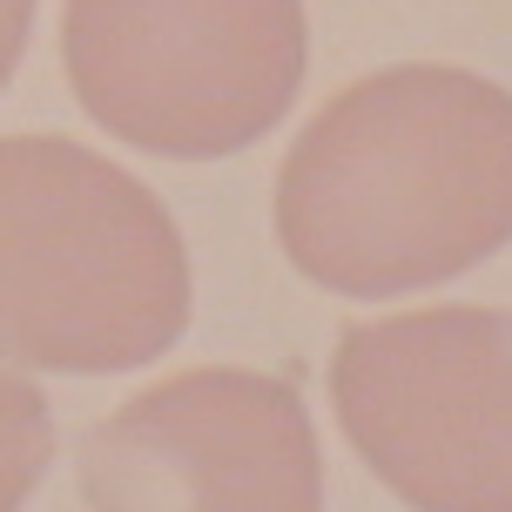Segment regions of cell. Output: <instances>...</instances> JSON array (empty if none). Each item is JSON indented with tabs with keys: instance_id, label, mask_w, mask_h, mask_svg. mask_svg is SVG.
<instances>
[{
	"instance_id": "cell-4",
	"label": "cell",
	"mask_w": 512,
	"mask_h": 512,
	"mask_svg": "<svg viewBox=\"0 0 512 512\" xmlns=\"http://www.w3.org/2000/svg\"><path fill=\"white\" fill-rule=\"evenodd\" d=\"M331 405L411 512H512V310L438 304L351 324Z\"/></svg>"
},
{
	"instance_id": "cell-2",
	"label": "cell",
	"mask_w": 512,
	"mask_h": 512,
	"mask_svg": "<svg viewBox=\"0 0 512 512\" xmlns=\"http://www.w3.org/2000/svg\"><path fill=\"white\" fill-rule=\"evenodd\" d=\"M176 216L68 135H0V364L115 378L189 331Z\"/></svg>"
},
{
	"instance_id": "cell-5",
	"label": "cell",
	"mask_w": 512,
	"mask_h": 512,
	"mask_svg": "<svg viewBox=\"0 0 512 512\" xmlns=\"http://www.w3.org/2000/svg\"><path fill=\"white\" fill-rule=\"evenodd\" d=\"M88 512H324V452L290 378L203 364L81 438Z\"/></svg>"
},
{
	"instance_id": "cell-1",
	"label": "cell",
	"mask_w": 512,
	"mask_h": 512,
	"mask_svg": "<svg viewBox=\"0 0 512 512\" xmlns=\"http://www.w3.org/2000/svg\"><path fill=\"white\" fill-rule=\"evenodd\" d=\"M277 243L337 297H405L512 243V95L405 61L317 108L277 169Z\"/></svg>"
},
{
	"instance_id": "cell-7",
	"label": "cell",
	"mask_w": 512,
	"mask_h": 512,
	"mask_svg": "<svg viewBox=\"0 0 512 512\" xmlns=\"http://www.w3.org/2000/svg\"><path fill=\"white\" fill-rule=\"evenodd\" d=\"M27 34H34V0H0V88L14 81V68H21Z\"/></svg>"
},
{
	"instance_id": "cell-6",
	"label": "cell",
	"mask_w": 512,
	"mask_h": 512,
	"mask_svg": "<svg viewBox=\"0 0 512 512\" xmlns=\"http://www.w3.org/2000/svg\"><path fill=\"white\" fill-rule=\"evenodd\" d=\"M54 465V411L41 384L0 364V512H21Z\"/></svg>"
},
{
	"instance_id": "cell-3",
	"label": "cell",
	"mask_w": 512,
	"mask_h": 512,
	"mask_svg": "<svg viewBox=\"0 0 512 512\" xmlns=\"http://www.w3.org/2000/svg\"><path fill=\"white\" fill-rule=\"evenodd\" d=\"M304 0H68L61 68L88 122L169 162L263 142L304 88Z\"/></svg>"
}]
</instances>
